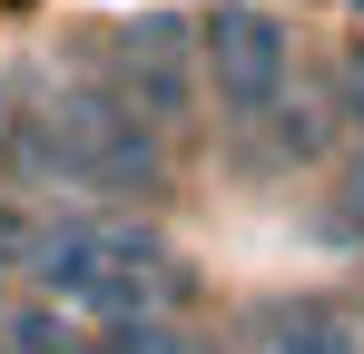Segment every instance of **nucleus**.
Listing matches in <instances>:
<instances>
[{
    "instance_id": "1",
    "label": "nucleus",
    "mask_w": 364,
    "mask_h": 354,
    "mask_svg": "<svg viewBox=\"0 0 364 354\" xmlns=\"http://www.w3.org/2000/svg\"><path fill=\"white\" fill-rule=\"evenodd\" d=\"M60 158H69V207H89V197H158L168 187V128L119 79H89V89L60 99Z\"/></svg>"
},
{
    "instance_id": "2",
    "label": "nucleus",
    "mask_w": 364,
    "mask_h": 354,
    "mask_svg": "<svg viewBox=\"0 0 364 354\" xmlns=\"http://www.w3.org/2000/svg\"><path fill=\"white\" fill-rule=\"evenodd\" d=\"M197 50H207V89H217V109L256 128V118L286 99V79H296V59H286V20L276 10H256V0H217L207 20H197Z\"/></svg>"
},
{
    "instance_id": "3",
    "label": "nucleus",
    "mask_w": 364,
    "mask_h": 354,
    "mask_svg": "<svg viewBox=\"0 0 364 354\" xmlns=\"http://www.w3.org/2000/svg\"><path fill=\"white\" fill-rule=\"evenodd\" d=\"M109 79H119L128 99L158 118V128H178V118H197L207 50H187V20H138V30H119V59H109Z\"/></svg>"
},
{
    "instance_id": "4",
    "label": "nucleus",
    "mask_w": 364,
    "mask_h": 354,
    "mask_svg": "<svg viewBox=\"0 0 364 354\" xmlns=\"http://www.w3.org/2000/svg\"><path fill=\"white\" fill-rule=\"evenodd\" d=\"M325 138H335V118H325V99L286 79V99L266 109V138H256V158H266V168H305V158H315Z\"/></svg>"
},
{
    "instance_id": "5",
    "label": "nucleus",
    "mask_w": 364,
    "mask_h": 354,
    "mask_svg": "<svg viewBox=\"0 0 364 354\" xmlns=\"http://www.w3.org/2000/svg\"><path fill=\"white\" fill-rule=\"evenodd\" d=\"M256 335H266V354H355V335L345 325H325V305H256Z\"/></svg>"
},
{
    "instance_id": "6",
    "label": "nucleus",
    "mask_w": 364,
    "mask_h": 354,
    "mask_svg": "<svg viewBox=\"0 0 364 354\" xmlns=\"http://www.w3.org/2000/svg\"><path fill=\"white\" fill-rule=\"evenodd\" d=\"M40 227H50V217H30V187H20V197L0 187V276H30V256H40Z\"/></svg>"
},
{
    "instance_id": "7",
    "label": "nucleus",
    "mask_w": 364,
    "mask_h": 354,
    "mask_svg": "<svg viewBox=\"0 0 364 354\" xmlns=\"http://www.w3.org/2000/svg\"><path fill=\"white\" fill-rule=\"evenodd\" d=\"M325 236H345V227H364V138H355V168H345V187H335V207L315 217Z\"/></svg>"
},
{
    "instance_id": "8",
    "label": "nucleus",
    "mask_w": 364,
    "mask_h": 354,
    "mask_svg": "<svg viewBox=\"0 0 364 354\" xmlns=\"http://www.w3.org/2000/svg\"><path fill=\"white\" fill-rule=\"evenodd\" d=\"M335 109H345V128L364 138V40H355L345 59H335Z\"/></svg>"
}]
</instances>
